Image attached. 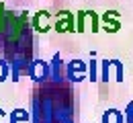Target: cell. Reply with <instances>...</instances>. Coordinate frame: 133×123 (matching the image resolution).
Listing matches in <instances>:
<instances>
[{"instance_id":"15","label":"cell","mask_w":133,"mask_h":123,"mask_svg":"<svg viewBox=\"0 0 133 123\" xmlns=\"http://www.w3.org/2000/svg\"><path fill=\"white\" fill-rule=\"evenodd\" d=\"M125 123H133V101L125 107Z\"/></svg>"},{"instance_id":"10","label":"cell","mask_w":133,"mask_h":123,"mask_svg":"<svg viewBox=\"0 0 133 123\" xmlns=\"http://www.w3.org/2000/svg\"><path fill=\"white\" fill-rule=\"evenodd\" d=\"M86 21H88V29L92 31V33H98L100 31V17L94 12V10H86Z\"/></svg>"},{"instance_id":"6","label":"cell","mask_w":133,"mask_h":123,"mask_svg":"<svg viewBox=\"0 0 133 123\" xmlns=\"http://www.w3.org/2000/svg\"><path fill=\"white\" fill-rule=\"evenodd\" d=\"M49 66H51V80H53V82H62V80L66 78V68H64V60H62L59 53L53 55Z\"/></svg>"},{"instance_id":"11","label":"cell","mask_w":133,"mask_h":123,"mask_svg":"<svg viewBox=\"0 0 133 123\" xmlns=\"http://www.w3.org/2000/svg\"><path fill=\"white\" fill-rule=\"evenodd\" d=\"M111 60H102L100 62V82H109V76H111Z\"/></svg>"},{"instance_id":"2","label":"cell","mask_w":133,"mask_h":123,"mask_svg":"<svg viewBox=\"0 0 133 123\" xmlns=\"http://www.w3.org/2000/svg\"><path fill=\"white\" fill-rule=\"evenodd\" d=\"M53 29L57 33H72L76 31V15L70 10H59L53 18Z\"/></svg>"},{"instance_id":"8","label":"cell","mask_w":133,"mask_h":123,"mask_svg":"<svg viewBox=\"0 0 133 123\" xmlns=\"http://www.w3.org/2000/svg\"><path fill=\"white\" fill-rule=\"evenodd\" d=\"M88 80L90 82H98L100 80V62L94 60V57L88 62Z\"/></svg>"},{"instance_id":"14","label":"cell","mask_w":133,"mask_h":123,"mask_svg":"<svg viewBox=\"0 0 133 123\" xmlns=\"http://www.w3.org/2000/svg\"><path fill=\"white\" fill-rule=\"evenodd\" d=\"M76 31H78V33H84V31H86V10L76 12Z\"/></svg>"},{"instance_id":"12","label":"cell","mask_w":133,"mask_h":123,"mask_svg":"<svg viewBox=\"0 0 133 123\" xmlns=\"http://www.w3.org/2000/svg\"><path fill=\"white\" fill-rule=\"evenodd\" d=\"M10 74H12L10 62H6V60H0V82L8 80V78H10Z\"/></svg>"},{"instance_id":"13","label":"cell","mask_w":133,"mask_h":123,"mask_svg":"<svg viewBox=\"0 0 133 123\" xmlns=\"http://www.w3.org/2000/svg\"><path fill=\"white\" fill-rule=\"evenodd\" d=\"M111 64H113V70H115V80L117 82H123L125 80V68H123V64L119 60H111Z\"/></svg>"},{"instance_id":"7","label":"cell","mask_w":133,"mask_h":123,"mask_svg":"<svg viewBox=\"0 0 133 123\" xmlns=\"http://www.w3.org/2000/svg\"><path fill=\"white\" fill-rule=\"evenodd\" d=\"M102 123H125V113L119 109H107L100 117Z\"/></svg>"},{"instance_id":"16","label":"cell","mask_w":133,"mask_h":123,"mask_svg":"<svg viewBox=\"0 0 133 123\" xmlns=\"http://www.w3.org/2000/svg\"><path fill=\"white\" fill-rule=\"evenodd\" d=\"M4 117H6V113H4V109H0V123H4Z\"/></svg>"},{"instance_id":"5","label":"cell","mask_w":133,"mask_h":123,"mask_svg":"<svg viewBox=\"0 0 133 123\" xmlns=\"http://www.w3.org/2000/svg\"><path fill=\"white\" fill-rule=\"evenodd\" d=\"M31 25H33V29L37 33H47L51 29V15L47 10H39V12H35Z\"/></svg>"},{"instance_id":"1","label":"cell","mask_w":133,"mask_h":123,"mask_svg":"<svg viewBox=\"0 0 133 123\" xmlns=\"http://www.w3.org/2000/svg\"><path fill=\"white\" fill-rule=\"evenodd\" d=\"M27 76H29L33 82H37V84L51 80V66H49V62H45V60H41V57H33V62H31L29 68H27Z\"/></svg>"},{"instance_id":"4","label":"cell","mask_w":133,"mask_h":123,"mask_svg":"<svg viewBox=\"0 0 133 123\" xmlns=\"http://www.w3.org/2000/svg\"><path fill=\"white\" fill-rule=\"evenodd\" d=\"M100 23H102V29H104L107 33H117V31L121 29V17H119L117 10H107V12H102Z\"/></svg>"},{"instance_id":"9","label":"cell","mask_w":133,"mask_h":123,"mask_svg":"<svg viewBox=\"0 0 133 123\" xmlns=\"http://www.w3.org/2000/svg\"><path fill=\"white\" fill-rule=\"evenodd\" d=\"M31 121V115L27 109H15L10 111V123H29Z\"/></svg>"},{"instance_id":"3","label":"cell","mask_w":133,"mask_h":123,"mask_svg":"<svg viewBox=\"0 0 133 123\" xmlns=\"http://www.w3.org/2000/svg\"><path fill=\"white\" fill-rule=\"evenodd\" d=\"M86 72H88V66L82 60H72L66 66V78L70 82H82L84 78H88Z\"/></svg>"}]
</instances>
